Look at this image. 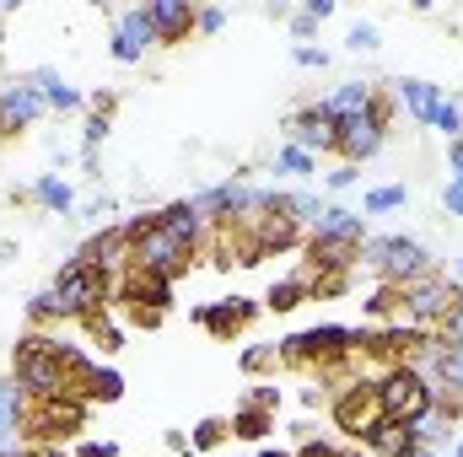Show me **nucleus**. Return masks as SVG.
I'll list each match as a JSON object with an SVG mask.
<instances>
[{"label":"nucleus","mask_w":463,"mask_h":457,"mask_svg":"<svg viewBox=\"0 0 463 457\" xmlns=\"http://www.w3.org/2000/svg\"><path fill=\"white\" fill-rule=\"evenodd\" d=\"M109 302V269H92V264H65L54 291L33 302V318H98V307Z\"/></svg>","instance_id":"nucleus-1"},{"label":"nucleus","mask_w":463,"mask_h":457,"mask_svg":"<svg viewBox=\"0 0 463 457\" xmlns=\"http://www.w3.org/2000/svg\"><path fill=\"white\" fill-rule=\"evenodd\" d=\"M377 409H383V420L420 425L437 409V387L420 377V366H388L383 382H377Z\"/></svg>","instance_id":"nucleus-2"},{"label":"nucleus","mask_w":463,"mask_h":457,"mask_svg":"<svg viewBox=\"0 0 463 457\" xmlns=\"http://www.w3.org/2000/svg\"><path fill=\"white\" fill-rule=\"evenodd\" d=\"M16 387H27L33 398L71 393V382H65V344L43 340V334H27L16 344Z\"/></svg>","instance_id":"nucleus-3"},{"label":"nucleus","mask_w":463,"mask_h":457,"mask_svg":"<svg viewBox=\"0 0 463 457\" xmlns=\"http://www.w3.org/2000/svg\"><path fill=\"white\" fill-rule=\"evenodd\" d=\"M129 231V264L135 269H146V275H162V280H178L184 269H189V242H178L173 231L156 227V216H146V221H135Z\"/></svg>","instance_id":"nucleus-4"},{"label":"nucleus","mask_w":463,"mask_h":457,"mask_svg":"<svg viewBox=\"0 0 463 457\" xmlns=\"http://www.w3.org/2000/svg\"><path fill=\"white\" fill-rule=\"evenodd\" d=\"M361 264H366V269H377L388 285H410V280L431 275L426 247H420V242H410V237H377V242H366Z\"/></svg>","instance_id":"nucleus-5"},{"label":"nucleus","mask_w":463,"mask_h":457,"mask_svg":"<svg viewBox=\"0 0 463 457\" xmlns=\"http://www.w3.org/2000/svg\"><path fill=\"white\" fill-rule=\"evenodd\" d=\"M366 340V334H355V329H307V334H291V340L280 344V360H291V366H335V360H345L355 344Z\"/></svg>","instance_id":"nucleus-6"},{"label":"nucleus","mask_w":463,"mask_h":457,"mask_svg":"<svg viewBox=\"0 0 463 457\" xmlns=\"http://www.w3.org/2000/svg\"><path fill=\"white\" fill-rule=\"evenodd\" d=\"M399 302H404V312H410L415 323H448L463 307V291L448 285L442 275H420V280L399 285Z\"/></svg>","instance_id":"nucleus-7"},{"label":"nucleus","mask_w":463,"mask_h":457,"mask_svg":"<svg viewBox=\"0 0 463 457\" xmlns=\"http://www.w3.org/2000/svg\"><path fill=\"white\" fill-rule=\"evenodd\" d=\"M118 302H129V318L135 323H156L162 312H167V302H173V280H162V275H146V269H124V285H118Z\"/></svg>","instance_id":"nucleus-8"},{"label":"nucleus","mask_w":463,"mask_h":457,"mask_svg":"<svg viewBox=\"0 0 463 457\" xmlns=\"http://www.w3.org/2000/svg\"><path fill=\"white\" fill-rule=\"evenodd\" d=\"M383 124H388V108L383 103H372L366 114H350V118H335V151H345V162H366V156H377V145H383Z\"/></svg>","instance_id":"nucleus-9"},{"label":"nucleus","mask_w":463,"mask_h":457,"mask_svg":"<svg viewBox=\"0 0 463 457\" xmlns=\"http://www.w3.org/2000/svg\"><path fill=\"white\" fill-rule=\"evenodd\" d=\"M81 425V404L71 398V393H60V398H33V409H27V431L38 436V442H60V436H71Z\"/></svg>","instance_id":"nucleus-10"},{"label":"nucleus","mask_w":463,"mask_h":457,"mask_svg":"<svg viewBox=\"0 0 463 457\" xmlns=\"http://www.w3.org/2000/svg\"><path fill=\"white\" fill-rule=\"evenodd\" d=\"M335 420H340V431H350V436H361V442H366V431L383 420V409H377V387L350 382L345 393L335 398Z\"/></svg>","instance_id":"nucleus-11"},{"label":"nucleus","mask_w":463,"mask_h":457,"mask_svg":"<svg viewBox=\"0 0 463 457\" xmlns=\"http://www.w3.org/2000/svg\"><path fill=\"white\" fill-rule=\"evenodd\" d=\"M43 114V92L38 87H5L0 92V135H11V129H27L33 118Z\"/></svg>","instance_id":"nucleus-12"},{"label":"nucleus","mask_w":463,"mask_h":457,"mask_svg":"<svg viewBox=\"0 0 463 457\" xmlns=\"http://www.w3.org/2000/svg\"><path fill=\"white\" fill-rule=\"evenodd\" d=\"M291 135H297V151H335V114L318 103V108H302L297 124H291Z\"/></svg>","instance_id":"nucleus-13"},{"label":"nucleus","mask_w":463,"mask_h":457,"mask_svg":"<svg viewBox=\"0 0 463 457\" xmlns=\"http://www.w3.org/2000/svg\"><path fill=\"white\" fill-rule=\"evenodd\" d=\"M151 43H156V33H151L146 11H124V16H118V33H114V60L135 65V60H140Z\"/></svg>","instance_id":"nucleus-14"},{"label":"nucleus","mask_w":463,"mask_h":457,"mask_svg":"<svg viewBox=\"0 0 463 457\" xmlns=\"http://www.w3.org/2000/svg\"><path fill=\"white\" fill-rule=\"evenodd\" d=\"M253 312H259L253 302H237V296H232V302H216V307H194V323H205L211 334L232 340L237 329H248V318H253Z\"/></svg>","instance_id":"nucleus-15"},{"label":"nucleus","mask_w":463,"mask_h":457,"mask_svg":"<svg viewBox=\"0 0 463 457\" xmlns=\"http://www.w3.org/2000/svg\"><path fill=\"white\" fill-rule=\"evenodd\" d=\"M140 11H146L156 43H178V38L189 33V22H194V11H189V5H173V0H156V5H140Z\"/></svg>","instance_id":"nucleus-16"},{"label":"nucleus","mask_w":463,"mask_h":457,"mask_svg":"<svg viewBox=\"0 0 463 457\" xmlns=\"http://www.w3.org/2000/svg\"><path fill=\"white\" fill-rule=\"evenodd\" d=\"M313 237H318V242H361L366 227H361L355 210H340V205H335V210H324V216L313 221Z\"/></svg>","instance_id":"nucleus-17"},{"label":"nucleus","mask_w":463,"mask_h":457,"mask_svg":"<svg viewBox=\"0 0 463 457\" xmlns=\"http://www.w3.org/2000/svg\"><path fill=\"white\" fill-rule=\"evenodd\" d=\"M372 103H377V92H372L366 81H345V87H340V92H335L324 108H329L335 118H350V114H366Z\"/></svg>","instance_id":"nucleus-18"},{"label":"nucleus","mask_w":463,"mask_h":457,"mask_svg":"<svg viewBox=\"0 0 463 457\" xmlns=\"http://www.w3.org/2000/svg\"><path fill=\"white\" fill-rule=\"evenodd\" d=\"M156 227L173 231L178 242H189V247H194V237H200V210H194V205H167V210L156 216Z\"/></svg>","instance_id":"nucleus-19"},{"label":"nucleus","mask_w":463,"mask_h":457,"mask_svg":"<svg viewBox=\"0 0 463 457\" xmlns=\"http://www.w3.org/2000/svg\"><path fill=\"white\" fill-rule=\"evenodd\" d=\"M269 431H275V415H269V409L242 404V409L232 415V436H242V442H259V436H269Z\"/></svg>","instance_id":"nucleus-20"},{"label":"nucleus","mask_w":463,"mask_h":457,"mask_svg":"<svg viewBox=\"0 0 463 457\" xmlns=\"http://www.w3.org/2000/svg\"><path fill=\"white\" fill-rule=\"evenodd\" d=\"M399 92H404V103L415 108V118H426V124H431V114L442 108V92H437L431 81H404Z\"/></svg>","instance_id":"nucleus-21"},{"label":"nucleus","mask_w":463,"mask_h":457,"mask_svg":"<svg viewBox=\"0 0 463 457\" xmlns=\"http://www.w3.org/2000/svg\"><path fill=\"white\" fill-rule=\"evenodd\" d=\"M302 296H313L307 275H291V280L269 285V307H275V312H291V307H302Z\"/></svg>","instance_id":"nucleus-22"},{"label":"nucleus","mask_w":463,"mask_h":457,"mask_svg":"<svg viewBox=\"0 0 463 457\" xmlns=\"http://www.w3.org/2000/svg\"><path fill=\"white\" fill-rule=\"evenodd\" d=\"M16 420H22V387L16 382H0V447L16 436Z\"/></svg>","instance_id":"nucleus-23"},{"label":"nucleus","mask_w":463,"mask_h":457,"mask_svg":"<svg viewBox=\"0 0 463 457\" xmlns=\"http://www.w3.org/2000/svg\"><path fill=\"white\" fill-rule=\"evenodd\" d=\"M38 87H43V103H49V108H81V92L65 87L54 70H38Z\"/></svg>","instance_id":"nucleus-24"},{"label":"nucleus","mask_w":463,"mask_h":457,"mask_svg":"<svg viewBox=\"0 0 463 457\" xmlns=\"http://www.w3.org/2000/svg\"><path fill=\"white\" fill-rule=\"evenodd\" d=\"M431 124H437L448 140H463V108H458V103H448V98H442V108L431 114Z\"/></svg>","instance_id":"nucleus-25"},{"label":"nucleus","mask_w":463,"mask_h":457,"mask_svg":"<svg viewBox=\"0 0 463 457\" xmlns=\"http://www.w3.org/2000/svg\"><path fill=\"white\" fill-rule=\"evenodd\" d=\"M33 194H38L49 210H71V189H65L60 178H38V189H33Z\"/></svg>","instance_id":"nucleus-26"},{"label":"nucleus","mask_w":463,"mask_h":457,"mask_svg":"<svg viewBox=\"0 0 463 457\" xmlns=\"http://www.w3.org/2000/svg\"><path fill=\"white\" fill-rule=\"evenodd\" d=\"M404 205V183H388V189H372L366 194V210L377 216V210H399Z\"/></svg>","instance_id":"nucleus-27"},{"label":"nucleus","mask_w":463,"mask_h":457,"mask_svg":"<svg viewBox=\"0 0 463 457\" xmlns=\"http://www.w3.org/2000/svg\"><path fill=\"white\" fill-rule=\"evenodd\" d=\"M87 393H92V398H118V371H98Z\"/></svg>","instance_id":"nucleus-28"},{"label":"nucleus","mask_w":463,"mask_h":457,"mask_svg":"<svg viewBox=\"0 0 463 457\" xmlns=\"http://www.w3.org/2000/svg\"><path fill=\"white\" fill-rule=\"evenodd\" d=\"M280 167H286V173H313V156L297 151V145H286V151H280Z\"/></svg>","instance_id":"nucleus-29"},{"label":"nucleus","mask_w":463,"mask_h":457,"mask_svg":"<svg viewBox=\"0 0 463 457\" xmlns=\"http://www.w3.org/2000/svg\"><path fill=\"white\" fill-rule=\"evenodd\" d=\"M248 404H253V409H269V415H275V404H280V387H275V382H264V387H253V393H248Z\"/></svg>","instance_id":"nucleus-30"},{"label":"nucleus","mask_w":463,"mask_h":457,"mask_svg":"<svg viewBox=\"0 0 463 457\" xmlns=\"http://www.w3.org/2000/svg\"><path fill=\"white\" fill-rule=\"evenodd\" d=\"M222 436H227V420H205V425L194 431V447H216Z\"/></svg>","instance_id":"nucleus-31"},{"label":"nucleus","mask_w":463,"mask_h":457,"mask_svg":"<svg viewBox=\"0 0 463 457\" xmlns=\"http://www.w3.org/2000/svg\"><path fill=\"white\" fill-rule=\"evenodd\" d=\"M350 49H377V27H350Z\"/></svg>","instance_id":"nucleus-32"},{"label":"nucleus","mask_w":463,"mask_h":457,"mask_svg":"<svg viewBox=\"0 0 463 457\" xmlns=\"http://www.w3.org/2000/svg\"><path fill=\"white\" fill-rule=\"evenodd\" d=\"M269 360H275V350H264V344H259V350H248V355H242V366H248V371H259V366H269Z\"/></svg>","instance_id":"nucleus-33"},{"label":"nucleus","mask_w":463,"mask_h":457,"mask_svg":"<svg viewBox=\"0 0 463 457\" xmlns=\"http://www.w3.org/2000/svg\"><path fill=\"white\" fill-rule=\"evenodd\" d=\"M76 457H118V447H114V442H87Z\"/></svg>","instance_id":"nucleus-34"},{"label":"nucleus","mask_w":463,"mask_h":457,"mask_svg":"<svg viewBox=\"0 0 463 457\" xmlns=\"http://www.w3.org/2000/svg\"><path fill=\"white\" fill-rule=\"evenodd\" d=\"M448 216H463V178L448 183Z\"/></svg>","instance_id":"nucleus-35"},{"label":"nucleus","mask_w":463,"mask_h":457,"mask_svg":"<svg viewBox=\"0 0 463 457\" xmlns=\"http://www.w3.org/2000/svg\"><path fill=\"white\" fill-rule=\"evenodd\" d=\"M350 183H355V167H340V173H329V189H350Z\"/></svg>","instance_id":"nucleus-36"},{"label":"nucleus","mask_w":463,"mask_h":457,"mask_svg":"<svg viewBox=\"0 0 463 457\" xmlns=\"http://www.w3.org/2000/svg\"><path fill=\"white\" fill-rule=\"evenodd\" d=\"M194 22H200V27H205V33H216V27H222V22H227V11H200V16H194Z\"/></svg>","instance_id":"nucleus-37"},{"label":"nucleus","mask_w":463,"mask_h":457,"mask_svg":"<svg viewBox=\"0 0 463 457\" xmlns=\"http://www.w3.org/2000/svg\"><path fill=\"white\" fill-rule=\"evenodd\" d=\"M103 135H109V124H103V118H92V124H87V156H92V145H98Z\"/></svg>","instance_id":"nucleus-38"},{"label":"nucleus","mask_w":463,"mask_h":457,"mask_svg":"<svg viewBox=\"0 0 463 457\" xmlns=\"http://www.w3.org/2000/svg\"><path fill=\"white\" fill-rule=\"evenodd\" d=\"M297 457H335V447H329V442H302Z\"/></svg>","instance_id":"nucleus-39"},{"label":"nucleus","mask_w":463,"mask_h":457,"mask_svg":"<svg viewBox=\"0 0 463 457\" xmlns=\"http://www.w3.org/2000/svg\"><path fill=\"white\" fill-rule=\"evenodd\" d=\"M324 60H329L324 49H297V65H324Z\"/></svg>","instance_id":"nucleus-40"},{"label":"nucleus","mask_w":463,"mask_h":457,"mask_svg":"<svg viewBox=\"0 0 463 457\" xmlns=\"http://www.w3.org/2000/svg\"><path fill=\"white\" fill-rule=\"evenodd\" d=\"M448 156H453V173L463 178V140H453V151H448Z\"/></svg>","instance_id":"nucleus-41"},{"label":"nucleus","mask_w":463,"mask_h":457,"mask_svg":"<svg viewBox=\"0 0 463 457\" xmlns=\"http://www.w3.org/2000/svg\"><path fill=\"white\" fill-rule=\"evenodd\" d=\"M335 457H366V452H335Z\"/></svg>","instance_id":"nucleus-42"},{"label":"nucleus","mask_w":463,"mask_h":457,"mask_svg":"<svg viewBox=\"0 0 463 457\" xmlns=\"http://www.w3.org/2000/svg\"><path fill=\"white\" fill-rule=\"evenodd\" d=\"M264 457H286V452H264Z\"/></svg>","instance_id":"nucleus-43"},{"label":"nucleus","mask_w":463,"mask_h":457,"mask_svg":"<svg viewBox=\"0 0 463 457\" xmlns=\"http://www.w3.org/2000/svg\"><path fill=\"white\" fill-rule=\"evenodd\" d=\"M458 280H463V264H458Z\"/></svg>","instance_id":"nucleus-44"}]
</instances>
